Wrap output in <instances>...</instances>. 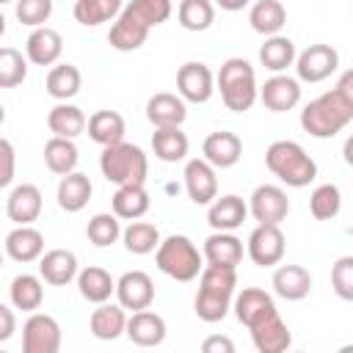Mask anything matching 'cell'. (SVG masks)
Masks as SVG:
<instances>
[{"mask_svg":"<svg viewBox=\"0 0 353 353\" xmlns=\"http://www.w3.org/2000/svg\"><path fill=\"white\" fill-rule=\"evenodd\" d=\"M353 121V72H345L336 88L320 94L301 110V127L312 138H334Z\"/></svg>","mask_w":353,"mask_h":353,"instance_id":"obj_1","label":"cell"},{"mask_svg":"<svg viewBox=\"0 0 353 353\" xmlns=\"http://www.w3.org/2000/svg\"><path fill=\"white\" fill-rule=\"evenodd\" d=\"M171 11H174L171 0H130L127 6H121L119 17L113 19L108 44L119 52H132L143 47L149 30L168 22Z\"/></svg>","mask_w":353,"mask_h":353,"instance_id":"obj_2","label":"cell"},{"mask_svg":"<svg viewBox=\"0 0 353 353\" xmlns=\"http://www.w3.org/2000/svg\"><path fill=\"white\" fill-rule=\"evenodd\" d=\"M237 290V268L204 265L199 273V292L193 301V312L204 323H218L229 314L232 298Z\"/></svg>","mask_w":353,"mask_h":353,"instance_id":"obj_3","label":"cell"},{"mask_svg":"<svg viewBox=\"0 0 353 353\" xmlns=\"http://www.w3.org/2000/svg\"><path fill=\"white\" fill-rule=\"evenodd\" d=\"M265 165L287 188H306L317 179V163L298 141H273L265 152Z\"/></svg>","mask_w":353,"mask_h":353,"instance_id":"obj_4","label":"cell"},{"mask_svg":"<svg viewBox=\"0 0 353 353\" xmlns=\"http://www.w3.org/2000/svg\"><path fill=\"white\" fill-rule=\"evenodd\" d=\"M154 265L174 281H193L204 268V256L188 234H168L154 248Z\"/></svg>","mask_w":353,"mask_h":353,"instance_id":"obj_5","label":"cell"},{"mask_svg":"<svg viewBox=\"0 0 353 353\" xmlns=\"http://www.w3.org/2000/svg\"><path fill=\"white\" fill-rule=\"evenodd\" d=\"M218 91L229 110L245 113L256 102V72L245 58H226L218 69Z\"/></svg>","mask_w":353,"mask_h":353,"instance_id":"obj_6","label":"cell"},{"mask_svg":"<svg viewBox=\"0 0 353 353\" xmlns=\"http://www.w3.org/2000/svg\"><path fill=\"white\" fill-rule=\"evenodd\" d=\"M99 171L108 182L119 185H143L149 174V160L141 146L119 141L110 146H102L99 154Z\"/></svg>","mask_w":353,"mask_h":353,"instance_id":"obj_7","label":"cell"},{"mask_svg":"<svg viewBox=\"0 0 353 353\" xmlns=\"http://www.w3.org/2000/svg\"><path fill=\"white\" fill-rule=\"evenodd\" d=\"M298 83H323L339 69V52L331 44H309L303 52L295 55Z\"/></svg>","mask_w":353,"mask_h":353,"instance_id":"obj_8","label":"cell"},{"mask_svg":"<svg viewBox=\"0 0 353 353\" xmlns=\"http://www.w3.org/2000/svg\"><path fill=\"white\" fill-rule=\"evenodd\" d=\"M284 248H287V237H284L281 226H273V223H256L245 243L251 262L259 268L279 265L284 259Z\"/></svg>","mask_w":353,"mask_h":353,"instance_id":"obj_9","label":"cell"},{"mask_svg":"<svg viewBox=\"0 0 353 353\" xmlns=\"http://www.w3.org/2000/svg\"><path fill=\"white\" fill-rule=\"evenodd\" d=\"M22 350L25 353H58L61 350V325L52 314L30 312L22 325Z\"/></svg>","mask_w":353,"mask_h":353,"instance_id":"obj_10","label":"cell"},{"mask_svg":"<svg viewBox=\"0 0 353 353\" xmlns=\"http://www.w3.org/2000/svg\"><path fill=\"white\" fill-rule=\"evenodd\" d=\"M212 91H215V77H212L207 63L188 61V63L179 66V72H176V94L185 102L204 105L212 97Z\"/></svg>","mask_w":353,"mask_h":353,"instance_id":"obj_11","label":"cell"},{"mask_svg":"<svg viewBox=\"0 0 353 353\" xmlns=\"http://www.w3.org/2000/svg\"><path fill=\"white\" fill-rule=\"evenodd\" d=\"M248 212L256 223L281 226V221H287L290 215V199L279 185H259L248 199Z\"/></svg>","mask_w":353,"mask_h":353,"instance_id":"obj_12","label":"cell"},{"mask_svg":"<svg viewBox=\"0 0 353 353\" xmlns=\"http://www.w3.org/2000/svg\"><path fill=\"white\" fill-rule=\"evenodd\" d=\"M116 298L121 309L138 312V309H149L154 301V281L149 273L143 270H127L124 276L116 279Z\"/></svg>","mask_w":353,"mask_h":353,"instance_id":"obj_13","label":"cell"},{"mask_svg":"<svg viewBox=\"0 0 353 353\" xmlns=\"http://www.w3.org/2000/svg\"><path fill=\"white\" fill-rule=\"evenodd\" d=\"M256 97L262 99V105L273 113H287L301 102V83L290 74H273L265 80V85L256 88Z\"/></svg>","mask_w":353,"mask_h":353,"instance_id":"obj_14","label":"cell"},{"mask_svg":"<svg viewBox=\"0 0 353 353\" xmlns=\"http://www.w3.org/2000/svg\"><path fill=\"white\" fill-rule=\"evenodd\" d=\"M124 334L132 345L138 347H157L163 345L168 328H165V320L152 312V309H138L127 317V325H124Z\"/></svg>","mask_w":353,"mask_h":353,"instance_id":"obj_15","label":"cell"},{"mask_svg":"<svg viewBox=\"0 0 353 353\" xmlns=\"http://www.w3.org/2000/svg\"><path fill=\"white\" fill-rule=\"evenodd\" d=\"M185 190L190 196L193 204H210L218 196V176L215 168L204 160V157H193L185 163Z\"/></svg>","mask_w":353,"mask_h":353,"instance_id":"obj_16","label":"cell"},{"mask_svg":"<svg viewBox=\"0 0 353 353\" xmlns=\"http://www.w3.org/2000/svg\"><path fill=\"white\" fill-rule=\"evenodd\" d=\"M248 331H251V342L259 353H284L292 345V334H290V328H287V323L281 320L279 312L254 323Z\"/></svg>","mask_w":353,"mask_h":353,"instance_id":"obj_17","label":"cell"},{"mask_svg":"<svg viewBox=\"0 0 353 353\" xmlns=\"http://www.w3.org/2000/svg\"><path fill=\"white\" fill-rule=\"evenodd\" d=\"M201 154L212 168H232L243 157V141H240V135H234L229 130H218L204 138Z\"/></svg>","mask_w":353,"mask_h":353,"instance_id":"obj_18","label":"cell"},{"mask_svg":"<svg viewBox=\"0 0 353 353\" xmlns=\"http://www.w3.org/2000/svg\"><path fill=\"white\" fill-rule=\"evenodd\" d=\"M61 52H63V39H61L58 30H52L47 25H39V28L30 30V36L25 41V58L30 63L52 66V63H58Z\"/></svg>","mask_w":353,"mask_h":353,"instance_id":"obj_19","label":"cell"},{"mask_svg":"<svg viewBox=\"0 0 353 353\" xmlns=\"http://www.w3.org/2000/svg\"><path fill=\"white\" fill-rule=\"evenodd\" d=\"M232 309H234V317L245 328H251L254 323H259L268 314L279 312L276 303H273V298H270V292H265L259 287H243V292L232 298Z\"/></svg>","mask_w":353,"mask_h":353,"instance_id":"obj_20","label":"cell"},{"mask_svg":"<svg viewBox=\"0 0 353 353\" xmlns=\"http://www.w3.org/2000/svg\"><path fill=\"white\" fill-rule=\"evenodd\" d=\"M41 204H44L41 190L36 185H30V182H22V185H17L8 193V199H6V215L17 226H25V223H33L41 215Z\"/></svg>","mask_w":353,"mask_h":353,"instance_id":"obj_21","label":"cell"},{"mask_svg":"<svg viewBox=\"0 0 353 353\" xmlns=\"http://www.w3.org/2000/svg\"><path fill=\"white\" fill-rule=\"evenodd\" d=\"M207 207H210L207 210V223L215 232H234L237 226H243V221L248 215V204L234 193L215 196Z\"/></svg>","mask_w":353,"mask_h":353,"instance_id":"obj_22","label":"cell"},{"mask_svg":"<svg viewBox=\"0 0 353 353\" xmlns=\"http://www.w3.org/2000/svg\"><path fill=\"white\" fill-rule=\"evenodd\" d=\"M6 254L14 259V262H36L41 254H44V234L33 226V223H25V226H17L6 234Z\"/></svg>","mask_w":353,"mask_h":353,"instance_id":"obj_23","label":"cell"},{"mask_svg":"<svg viewBox=\"0 0 353 353\" xmlns=\"http://www.w3.org/2000/svg\"><path fill=\"white\" fill-rule=\"evenodd\" d=\"M39 276L52 287H66L77 276V256L69 248H52L39 256Z\"/></svg>","mask_w":353,"mask_h":353,"instance_id":"obj_24","label":"cell"},{"mask_svg":"<svg viewBox=\"0 0 353 353\" xmlns=\"http://www.w3.org/2000/svg\"><path fill=\"white\" fill-rule=\"evenodd\" d=\"M146 119L154 127H182V121L188 119L185 99L179 94L160 91V94L149 97V102H146Z\"/></svg>","mask_w":353,"mask_h":353,"instance_id":"obj_25","label":"cell"},{"mask_svg":"<svg viewBox=\"0 0 353 353\" xmlns=\"http://www.w3.org/2000/svg\"><path fill=\"white\" fill-rule=\"evenodd\" d=\"M201 256L207 265H221V268H237L243 262V240L234 237L232 232H212L204 240Z\"/></svg>","mask_w":353,"mask_h":353,"instance_id":"obj_26","label":"cell"},{"mask_svg":"<svg viewBox=\"0 0 353 353\" xmlns=\"http://www.w3.org/2000/svg\"><path fill=\"white\" fill-rule=\"evenodd\" d=\"M273 292L284 301H301L312 292V273L301 265H279L273 270Z\"/></svg>","mask_w":353,"mask_h":353,"instance_id":"obj_27","label":"cell"},{"mask_svg":"<svg viewBox=\"0 0 353 353\" xmlns=\"http://www.w3.org/2000/svg\"><path fill=\"white\" fill-rule=\"evenodd\" d=\"M91 193H94L91 179L85 174H80V171H69V174L61 176L55 199H58V207L63 212H80L91 201Z\"/></svg>","mask_w":353,"mask_h":353,"instance_id":"obj_28","label":"cell"},{"mask_svg":"<svg viewBox=\"0 0 353 353\" xmlns=\"http://www.w3.org/2000/svg\"><path fill=\"white\" fill-rule=\"evenodd\" d=\"M149 193L143 185H119L113 199H110V207H113V215L119 221H138L149 212Z\"/></svg>","mask_w":353,"mask_h":353,"instance_id":"obj_29","label":"cell"},{"mask_svg":"<svg viewBox=\"0 0 353 353\" xmlns=\"http://www.w3.org/2000/svg\"><path fill=\"white\" fill-rule=\"evenodd\" d=\"M85 130H88V138L94 143L110 146V143L124 141L127 124H124V116L119 110H97L85 119Z\"/></svg>","mask_w":353,"mask_h":353,"instance_id":"obj_30","label":"cell"},{"mask_svg":"<svg viewBox=\"0 0 353 353\" xmlns=\"http://www.w3.org/2000/svg\"><path fill=\"white\" fill-rule=\"evenodd\" d=\"M124 325H127V314L119 303H97V309L91 312L88 317V328L97 339L102 342H113L124 334Z\"/></svg>","mask_w":353,"mask_h":353,"instance_id":"obj_31","label":"cell"},{"mask_svg":"<svg viewBox=\"0 0 353 353\" xmlns=\"http://www.w3.org/2000/svg\"><path fill=\"white\" fill-rule=\"evenodd\" d=\"M74 279H77L80 295L88 303H105V301H110V295L116 290V279L105 268H99V265H88V268L77 270Z\"/></svg>","mask_w":353,"mask_h":353,"instance_id":"obj_32","label":"cell"},{"mask_svg":"<svg viewBox=\"0 0 353 353\" xmlns=\"http://www.w3.org/2000/svg\"><path fill=\"white\" fill-rule=\"evenodd\" d=\"M190 141L182 132V127H154L152 132V152L163 163H179L188 157Z\"/></svg>","mask_w":353,"mask_h":353,"instance_id":"obj_33","label":"cell"},{"mask_svg":"<svg viewBox=\"0 0 353 353\" xmlns=\"http://www.w3.org/2000/svg\"><path fill=\"white\" fill-rule=\"evenodd\" d=\"M8 298H11L14 309H22V312L41 309V303H44V281H41V276H33V273L14 276V281L8 287Z\"/></svg>","mask_w":353,"mask_h":353,"instance_id":"obj_34","label":"cell"},{"mask_svg":"<svg viewBox=\"0 0 353 353\" xmlns=\"http://www.w3.org/2000/svg\"><path fill=\"white\" fill-rule=\"evenodd\" d=\"M295 55H298L295 41H292L290 36H281V33L268 36L265 44L259 47V63H262L265 69L276 72V74L284 72V69H290V66L295 63Z\"/></svg>","mask_w":353,"mask_h":353,"instance_id":"obj_35","label":"cell"},{"mask_svg":"<svg viewBox=\"0 0 353 353\" xmlns=\"http://www.w3.org/2000/svg\"><path fill=\"white\" fill-rule=\"evenodd\" d=\"M80 85H83V74L74 63H52V69L47 72V94L58 102L77 97Z\"/></svg>","mask_w":353,"mask_h":353,"instance_id":"obj_36","label":"cell"},{"mask_svg":"<svg viewBox=\"0 0 353 353\" xmlns=\"http://www.w3.org/2000/svg\"><path fill=\"white\" fill-rule=\"evenodd\" d=\"M47 127L52 135L58 138H77L83 130H85V113L72 105V102H58L50 113H47Z\"/></svg>","mask_w":353,"mask_h":353,"instance_id":"obj_37","label":"cell"},{"mask_svg":"<svg viewBox=\"0 0 353 353\" xmlns=\"http://www.w3.org/2000/svg\"><path fill=\"white\" fill-rule=\"evenodd\" d=\"M248 22L259 36H273L287 25V8L279 0H256L248 11Z\"/></svg>","mask_w":353,"mask_h":353,"instance_id":"obj_38","label":"cell"},{"mask_svg":"<svg viewBox=\"0 0 353 353\" xmlns=\"http://www.w3.org/2000/svg\"><path fill=\"white\" fill-rule=\"evenodd\" d=\"M77 160H80V154H77V146H74L72 138H58V135H52V138L44 143V165H47L52 174L63 176V174L74 171V168H77Z\"/></svg>","mask_w":353,"mask_h":353,"instance_id":"obj_39","label":"cell"},{"mask_svg":"<svg viewBox=\"0 0 353 353\" xmlns=\"http://www.w3.org/2000/svg\"><path fill=\"white\" fill-rule=\"evenodd\" d=\"M176 19L185 30L201 33L210 30L215 22V3L212 0H179L176 6Z\"/></svg>","mask_w":353,"mask_h":353,"instance_id":"obj_40","label":"cell"},{"mask_svg":"<svg viewBox=\"0 0 353 353\" xmlns=\"http://www.w3.org/2000/svg\"><path fill=\"white\" fill-rule=\"evenodd\" d=\"M121 0H74V19L85 28H97V25H105V22H113L121 11Z\"/></svg>","mask_w":353,"mask_h":353,"instance_id":"obj_41","label":"cell"},{"mask_svg":"<svg viewBox=\"0 0 353 353\" xmlns=\"http://www.w3.org/2000/svg\"><path fill=\"white\" fill-rule=\"evenodd\" d=\"M121 240H124V248H127L130 254L143 256V254H152V251L157 248L160 232H157L154 223L138 218V221H130L127 229H121Z\"/></svg>","mask_w":353,"mask_h":353,"instance_id":"obj_42","label":"cell"},{"mask_svg":"<svg viewBox=\"0 0 353 353\" xmlns=\"http://www.w3.org/2000/svg\"><path fill=\"white\" fill-rule=\"evenodd\" d=\"M309 210H312V215H314L317 221H331V218H336L339 210H342V193H339V188L331 185V182L317 185V188L312 190V196H309Z\"/></svg>","mask_w":353,"mask_h":353,"instance_id":"obj_43","label":"cell"},{"mask_svg":"<svg viewBox=\"0 0 353 353\" xmlns=\"http://www.w3.org/2000/svg\"><path fill=\"white\" fill-rule=\"evenodd\" d=\"M28 77V58L17 47H0V88H17Z\"/></svg>","mask_w":353,"mask_h":353,"instance_id":"obj_44","label":"cell"},{"mask_svg":"<svg viewBox=\"0 0 353 353\" xmlns=\"http://www.w3.org/2000/svg\"><path fill=\"white\" fill-rule=\"evenodd\" d=\"M85 237L97 248H108L121 237V223H119V218L113 212H97L85 226Z\"/></svg>","mask_w":353,"mask_h":353,"instance_id":"obj_45","label":"cell"},{"mask_svg":"<svg viewBox=\"0 0 353 353\" xmlns=\"http://www.w3.org/2000/svg\"><path fill=\"white\" fill-rule=\"evenodd\" d=\"M14 14L22 25L39 28L52 17V0H14Z\"/></svg>","mask_w":353,"mask_h":353,"instance_id":"obj_46","label":"cell"},{"mask_svg":"<svg viewBox=\"0 0 353 353\" xmlns=\"http://www.w3.org/2000/svg\"><path fill=\"white\" fill-rule=\"evenodd\" d=\"M331 287L342 301H353V256L345 254L331 268Z\"/></svg>","mask_w":353,"mask_h":353,"instance_id":"obj_47","label":"cell"},{"mask_svg":"<svg viewBox=\"0 0 353 353\" xmlns=\"http://www.w3.org/2000/svg\"><path fill=\"white\" fill-rule=\"evenodd\" d=\"M17 174V152L8 138L0 135V188H8Z\"/></svg>","mask_w":353,"mask_h":353,"instance_id":"obj_48","label":"cell"},{"mask_svg":"<svg viewBox=\"0 0 353 353\" xmlns=\"http://www.w3.org/2000/svg\"><path fill=\"white\" fill-rule=\"evenodd\" d=\"M201 350L204 353H234V342L229 336H221V334H212L201 342Z\"/></svg>","mask_w":353,"mask_h":353,"instance_id":"obj_49","label":"cell"},{"mask_svg":"<svg viewBox=\"0 0 353 353\" xmlns=\"http://www.w3.org/2000/svg\"><path fill=\"white\" fill-rule=\"evenodd\" d=\"M17 331V317H14V309H8L3 301H0V342H8Z\"/></svg>","mask_w":353,"mask_h":353,"instance_id":"obj_50","label":"cell"},{"mask_svg":"<svg viewBox=\"0 0 353 353\" xmlns=\"http://www.w3.org/2000/svg\"><path fill=\"white\" fill-rule=\"evenodd\" d=\"M212 3H215V6H221L223 11H243L251 0H212Z\"/></svg>","mask_w":353,"mask_h":353,"instance_id":"obj_51","label":"cell"},{"mask_svg":"<svg viewBox=\"0 0 353 353\" xmlns=\"http://www.w3.org/2000/svg\"><path fill=\"white\" fill-rule=\"evenodd\" d=\"M3 33H6V17H3V11H0V39H3Z\"/></svg>","mask_w":353,"mask_h":353,"instance_id":"obj_52","label":"cell"},{"mask_svg":"<svg viewBox=\"0 0 353 353\" xmlns=\"http://www.w3.org/2000/svg\"><path fill=\"white\" fill-rule=\"evenodd\" d=\"M3 121H6V108L0 105V127H3Z\"/></svg>","mask_w":353,"mask_h":353,"instance_id":"obj_53","label":"cell"},{"mask_svg":"<svg viewBox=\"0 0 353 353\" xmlns=\"http://www.w3.org/2000/svg\"><path fill=\"white\" fill-rule=\"evenodd\" d=\"M6 3H14V0H0V6H6Z\"/></svg>","mask_w":353,"mask_h":353,"instance_id":"obj_54","label":"cell"},{"mask_svg":"<svg viewBox=\"0 0 353 353\" xmlns=\"http://www.w3.org/2000/svg\"><path fill=\"white\" fill-rule=\"evenodd\" d=\"M0 268H3V251H0Z\"/></svg>","mask_w":353,"mask_h":353,"instance_id":"obj_55","label":"cell"}]
</instances>
